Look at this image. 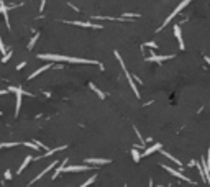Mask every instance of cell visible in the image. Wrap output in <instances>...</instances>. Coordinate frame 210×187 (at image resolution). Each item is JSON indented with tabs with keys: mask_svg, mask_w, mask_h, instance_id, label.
Instances as JSON below:
<instances>
[{
	"mask_svg": "<svg viewBox=\"0 0 210 187\" xmlns=\"http://www.w3.org/2000/svg\"><path fill=\"white\" fill-rule=\"evenodd\" d=\"M40 59H50V61H66V62H77V64H99L97 61H89L82 58H71V56H59V54H40Z\"/></svg>",
	"mask_w": 210,
	"mask_h": 187,
	"instance_id": "6da1fadb",
	"label": "cell"
},
{
	"mask_svg": "<svg viewBox=\"0 0 210 187\" xmlns=\"http://www.w3.org/2000/svg\"><path fill=\"white\" fill-rule=\"evenodd\" d=\"M190 2H192V0H182V2H181V3H179V5H177V8H176V10H174V12H172V13H171V15H169V16H167V18H166V20H164V23H163V26H161V28H164V26H166V25H167V23H169V22H171V20H172V18H174V16H176V15H177V13H181V10H182V8H184V7H187V3H190ZM161 28H159V30H161Z\"/></svg>",
	"mask_w": 210,
	"mask_h": 187,
	"instance_id": "7a4b0ae2",
	"label": "cell"
},
{
	"mask_svg": "<svg viewBox=\"0 0 210 187\" xmlns=\"http://www.w3.org/2000/svg\"><path fill=\"white\" fill-rule=\"evenodd\" d=\"M163 169H166V171H167V172H171V174H172V176H176V177H177V179H182V181H185V182H190V184H195V182H194V181H190V179H189V177H185V176H184V174H181V172H179V171H176V169H172V168H169V166H166V164H163Z\"/></svg>",
	"mask_w": 210,
	"mask_h": 187,
	"instance_id": "3957f363",
	"label": "cell"
},
{
	"mask_svg": "<svg viewBox=\"0 0 210 187\" xmlns=\"http://www.w3.org/2000/svg\"><path fill=\"white\" fill-rule=\"evenodd\" d=\"M58 164H59V162H58V161H52V162H51V164H50V166H48V168H46V169H43V171H41V172H40V174H38V176H36V177H34V179H33V181H31V184H33V182H36V181H40V179H41V177H43V176H44V174H46V172H50V171H51V169H54V168H56V166H58Z\"/></svg>",
	"mask_w": 210,
	"mask_h": 187,
	"instance_id": "277c9868",
	"label": "cell"
},
{
	"mask_svg": "<svg viewBox=\"0 0 210 187\" xmlns=\"http://www.w3.org/2000/svg\"><path fill=\"white\" fill-rule=\"evenodd\" d=\"M69 25H76V26H82V28H102V25H94L89 22H68Z\"/></svg>",
	"mask_w": 210,
	"mask_h": 187,
	"instance_id": "5b68a950",
	"label": "cell"
},
{
	"mask_svg": "<svg viewBox=\"0 0 210 187\" xmlns=\"http://www.w3.org/2000/svg\"><path fill=\"white\" fill-rule=\"evenodd\" d=\"M89 166H66L64 171L66 172H84V171H89Z\"/></svg>",
	"mask_w": 210,
	"mask_h": 187,
	"instance_id": "8992f818",
	"label": "cell"
},
{
	"mask_svg": "<svg viewBox=\"0 0 210 187\" xmlns=\"http://www.w3.org/2000/svg\"><path fill=\"white\" fill-rule=\"evenodd\" d=\"M172 54H169V56H156L154 53H151V56L148 58V61H153V62H161V61H167V59H172Z\"/></svg>",
	"mask_w": 210,
	"mask_h": 187,
	"instance_id": "52a82bcc",
	"label": "cell"
},
{
	"mask_svg": "<svg viewBox=\"0 0 210 187\" xmlns=\"http://www.w3.org/2000/svg\"><path fill=\"white\" fill-rule=\"evenodd\" d=\"M66 164H68V158H66L62 162H59V166L56 168V171H54V174L51 176V179H56V177H58V176H59V174H61V172L66 169Z\"/></svg>",
	"mask_w": 210,
	"mask_h": 187,
	"instance_id": "ba28073f",
	"label": "cell"
},
{
	"mask_svg": "<svg viewBox=\"0 0 210 187\" xmlns=\"http://www.w3.org/2000/svg\"><path fill=\"white\" fill-rule=\"evenodd\" d=\"M123 71H125V74H127V77H128V82H130V85H131V91L135 92L136 97H140V92H138V89H136V85H135V81H133V76L127 71V69H123Z\"/></svg>",
	"mask_w": 210,
	"mask_h": 187,
	"instance_id": "9c48e42d",
	"label": "cell"
},
{
	"mask_svg": "<svg viewBox=\"0 0 210 187\" xmlns=\"http://www.w3.org/2000/svg\"><path fill=\"white\" fill-rule=\"evenodd\" d=\"M174 34H176L177 38V43H179V48L181 49H184V41H182V36H181V26H174Z\"/></svg>",
	"mask_w": 210,
	"mask_h": 187,
	"instance_id": "30bf717a",
	"label": "cell"
},
{
	"mask_svg": "<svg viewBox=\"0 0 210 187\" xmlns=\"http://www.w3.org/2000/svg\"><path fill=\"white\" fill-rule=\"evenodd\" d=\"M87 164H108L110 162V159H97V158H89L86 159Z\"/></svg>",
	"mask_w": 210,
	"mask_h": 187,
	"instance_id": "8fae6325",
	"label": "cell"
},
{
	"mask_svg": "<svg viewBox=\"0 0 210 187\" xmlns=\"http://www.w3.org/2000/svg\"><path fill=\"white\" fill-rule=\"evenodd\" d=\"M66 146H59V148H54V150H48L46 153H44L43 156H38L36 159H43V158H48V156H51V154H54V153H58V151H61V150H64Z\"/></svg>",
	"mask_w": 210,
	"mask_h": 187,
	"instance_id": "7c38bea8",
	"label": "cell"
},
{
	"mask_svg": "<svg viewBox=\"0 0 210 187\" xmlns=\"http://www.w3.org/2000/svg\"><path fill=\"white\" fill-rule=\"evenodd\" d=\"M158 150H161V143H154L151 148H148V150H146L141 156H149L151 153H154V151H158Z\"/></svg>",
	"mask_w": 210,
	"mask_h": 187,
	"instance_id": "4fadbf2b",
	"label": "cell"
},
{
	"mask_svg": "<svg viewBox=\"0 0 210 187\" xmlns=\"http://www.w3.org/2000/svg\"><path fill=\"white\" fill-rule=\"evenodd\" d=\"M31 161H33V156H26V158H25V161L22 162V166H20V169H18V174H22V172L25 171V168H26L28 164H30Z\"/></svg>",
	"mask_w": 210,
	"mask_h": 187,
	"instance_id": "5bb4252c",
	"label": "cell"
},
{
	"mask_svg": "<svg viewBox=\"0 0 210 187\" xmlns=\"http://www.w3.org/2000/svg\"><path fill=\"white\" fill-rule=\"evenodd\" d=\"M51 66H52V64H44L43 67H40V69H38V71H34V72H33V74H31L30 77H28V79H33V77H36V76H40L41 72H43V71H46V69H50Z\"/></svg>",
	"mask_w": 210,
	"mask_h": 187,
	"instance_id": "9a60e30c",
	"label": "cell"
},
{
	"mask_svg": "<svg viewBox=\"0 0 210 187\" xmlns=\"http://www.w3.org/2000/svg\"><path fill=\"white\" fill-rule=\"evenodd\" d=\"M161 153H163V156H166V158H169L171 161H174V162H176L177 166H182V164H181V161H179V159H177V158H174V156H171L169 153H167V151H161Z\"/></svg>",
	"mask_w": 210,
	"mask_h": 187,
	"instance_id": "2e32d148",
	"label": "cell"
},
{
	"mask_svg": "<svg viewBox=\"0 0 210 187\" xmlns=\"http://www.w3.org/2000/svg\"><path fill=\"white\" fill-rule=\"evenodd\" d=\"M90 89H92V91H94V92H95V94H97V95H99V97H100V99H105V94H104L102 91H99V89H97V85H94V84H90Z\"/></svg>",
	"mask_w": 210,
	"mask_h": 187,
	"instance_id": "e0dca14e",
	"label": "cell"
},
{
	"mask_svg": "<svg viewBox=\"0 0 210 187\" xmlns=\"http://www.w3.org/2000/svg\"><path fill=\"white\" fill-rule=\"evenodd\" d=\"M38 38H40V34H34V36L31 38V41L28 43V49H33V46H34V43L38 41Z\"/></svg>",
	"mask_w": 210,
	"mask_h": 187,
	"instance_id": "ac0fdd59",
	"label": "cell"
},
{
	"mask_svg": "<svg viewBox=\"0 0 210 187\" xmlns=\"http://www.w3.org/2000/svg\"><path fill=\"white\" fill-rule=\"evenodd\" d=\"M95 179H97V176H92V177H89V179H87V181L84 182L82 186H79V187H87V186H90V184H92L94 181H95Z\"/></svg>",
	"mask_w": 210,
	"mask_h": 187,
	"instance_id": "d6986e66",
	"label": "cell"
},
{
	"mask_svg": "<svg viewBox=\"0 0 210 187\" xmlns=\"http://www.w3.org/2000/svg\"><path fill=\"white\" fill-rule=\"evenodd\" d=\"M131 156H133V159H135L136 162L140 161V158H141V154H140V153H138V151H136V150H131Z\"/></svg>",
	"mask_w": 210,
	"mask_h": 187,
	"instance_id": "ffe728a7",
	"label": "cell"
},
{
	"mask_svg": "<svg viewBox=\"0 0 210 187\" xmlns=\"http://www.w3.org/2000/svg\"><path fill=\"white\" fill-rule=\"evenodd\" d=\"M12 54H13V51H10L8 54H5V56H3V59H2V61H3V62H7V61L10 59V56H12Z\"/></svg>",
	"mask_w": 210,
	"mask_h": 187,
	"instance_id": "44dd1931",
	"label": "cell"
},
{
	"mask_svg": "<svg viewBox=\"0 0 210 187\" xmlns=\"http://www.w3.org/2000/svg\"><path fill=\"white\" fill-rule=\"evenodd\" d=\"M44 5H46V0H41V3H40V12H43V10H44Z\"/></svg>",
	"mask_w": 210,
	"mask_h": 187,
	"instance_id": "7402d4cb",
	"label": "cell"
},
{
	"mask_svg": "<svg viewBox=\"0 0 210 187\" xmlns=\"http://www.w3.org/2000/svg\"><path fill=\"white\" fill-rule=\"evenodd\" d=\"M146 46H149V48H154V49H156V43H153V41H149V43H146Z\"/></svg>",
	"mask_w": 210,
	"mask_h": 187,
	"instance_id": "603a6c76",
	"label": "cell"
},
{
	"mask_svg": "<svg viewBox=\"0 0 210 187\" xmlns=\"http://www.w3.org/2000/svg\"><path fill=\"white\" fill-rule=\"evenodd\" d=\"M5 179H12V172H10V171L5 172Z\"/></svg>",
	"mask_w": 210,
	"mask_h": 187,
	"instance_id": "cb8c5ba5",
	"label": "cell"
},
{
	"mask_svg": "<svg viewBox=\"0 0 210 187\" xmlns=\"http://www.w3.org/2000/svg\"><path fill=\"white\" fill-rule=\"evenodd\" d=\"M3 51H5V46H3L2 40H0V53H3Z\"/></svg>",
	"mask_w": 210,
	"mask_h": 187,
	"instance_id": "d4e9b609",
	"label": "cell"
},
{
	"mask_svg": "<svg viewBox=\"0 0 210 187\" xmlns=\"http://www.w3.org/2000/svg\"><path fill=\"white\" fill-rule=\"evenodd\" d=\"M8 92H12V89H8V91H0V95H3V94H8Z\"/></svg>",
	"mask_w": 210,
	"mask_h": 187,
	"instance_id": "484cf974",
	"label": "cell"
},
{
	"mask_svg": "<svg viewBox=\"0 0 210 187\" xmlns=\"http://www.w3.org/2000/svg\"><path fill=\"white\" fill-rule=\"evenodd\" d=\"M207 164H208V169H210V148H208V158H207Z\"/></svg>",
	"mask_w": 210,
	"mask_h": 187,
	"instance_id": "4316f807",
	"label": "cell"
},
{
	"mask_svg": "<svg viewBox=\"0 0 210 187\" xmlns=\"http://www.w3.org/2000/svg\"><path fill=\"white\" fill-rule=\"evenodd\" d=\"M205 62H207V64H210V58H205Z\"/></svg>",
	"mask_w": 210,
	"mask_h": 187,
	"instance_id": "83f0119b",
	"label": "cell"
},
{
	"mask_svg": "<svg viewBox=\"0 0 210 187\" xmlns=\"http://www.w3.org/2000/svg\"><path fill=\"white\" fill-rule=\"evenodd\" d=\"M167 187H171V186H167Z\"/></svg>",
	"mask_w": 210,
	"mask_h": 187,
	"instance_id": "f1b7e54d",
	"label": "cell"
},
{
	"mask_svg": "<svg viewBox=\"0 0 210 187\" xmlns=\"http://www.w3.org/2000/svg\"><path fill=\"white\" fill-rule=\"evenodd\" d=\"M125 187H127V186H125Z\"/></svg>",
	"mask_w": 210,
	"mask_h": 187,
	"instance_id": "f546056e",
	"label": "cell"
}]
</instances>
